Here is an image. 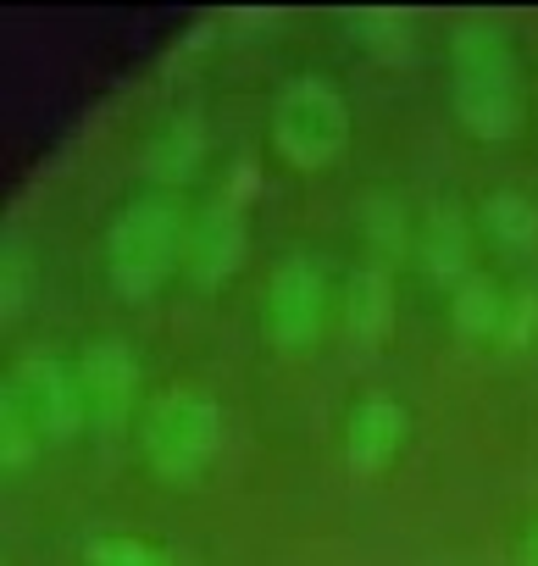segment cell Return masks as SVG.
Here are the masks:
<instances>
[{
  "label": "cell",
  "instance_id": "cell-1",
  "mask_svg": "<svg viewBox=\"0 0 538 566\" xmlns=\"http://www.w3.org/2000/svg\"><path fill=\"white\" fill-rule=\"evenodd\" d=\"M450 106L461 128L483 145H505L521 134L527 95H521V67L499 23L466 18L450 34Z\"/></svg>",
  "mask_w": 538,
  "mask_h": 566
},
{
  "label": "cell",
  "instance_id": "cell-2",
  "mask_svg": "<svg viewBox=\"0 0 538 566\" xmlns=\"http://www.w3.org/2000/svg\"><path fill=\"white\" fill-rule=\"evenodd\" d=\"M183 250H189L183 206L172 195H139L106 228V277L123 301H150L183 266Z\"/></svg>",
  "mask_w": 538,
  "mask_h": 566
},
{
  "label": "cell",
  "instance_id": "cell-3",
  "mask_svg": "<svg viewBox=\"0 0 538 566\" xmlns=\"http://www.w3.org/2000/svg\"><path fill=\"white\" fill-rule=\"evenodd\" d=\"M145 467L161 483H194L222 450V411L205 389H161L139 417Z\"/></svg>",
  "mask_w": 538,
  "mask_h": 566
},
{
  "label": "cell",
  "instance_id": "cell-4",
  "mask_svg": "<svg viewBox=\"0 0 538 566\" xmlns=\"http://www.w3.org/2000/svg\"><path fill=\"white\" fill-rule=\"evenodd\" d=\"M273 150L278 161H289L295 172H323L350 150V106L328 78H289L273 95Z\"/></svg>",
  "mask_w": 538,
  "mask_h": 566
},
{
  "label": "cell",
  "instance_id": "cell-5",
  "mask_svg": "<svg viewBox=\"0 0 538 566\" xmlns=\"http://www.w3.org/2000/svg\"><path fill=\"white\" fill-rule=\"evenodd\" d=\"M328 323V272L317 255L295 250L273 266L266 277V306H261V328L278 350H312L323 339Z\"/></svg>",
  "mask_w": 538,
  "mask_h": 566
},
{
  "label": "cell",
  "instance_id": "cell-6",
  "mask_svg": "<svg viewBox=\"0 0 538 566\" xmlns=\"http://www.w3.org/2000/svg\"><path fill=\"white\" fill-rule=\"evenodd\" d=\"M78 384L101 433H117L139 411V356L123 339H89L78 356Z\"/></svg>",
  "mask_w": 538,
  "mask_h": 566
},
{
  "label": "cell",
  "instance_id": "cell-7",
  "mask_svg": "<svg viewBox=\"0 0 538 566\" xmlns=\"http://www.w3.org/2000/svg\"><path fill=\"white\" fill-rule=\"evenodd\" d=\"M12 384L29 395L40 428H45V444H67L78 439V428L89 422V406H84V384H78V367L45 356V350H29L18 367H12Z\"/></svg>",
  "mask_w": 538,
  "mask_h": 566
},
{
  "label": "cell",
  "instance_id": "cell-8",
  "mask_svg": "<svg viewBox=\"0 0 538 566\" xmlns=\"http://www.w3.org/2000/svg\"><path fill=\"white\" fill-rule=\"evenodd\" d=\"M244 255H250V222H244V206H239L233 195L200 206V217L189 222V250H183L189 283H200V290H222V283L244 266Z\"/></svg>",
  "mask_w": 538,
  "mask_h": 566
},
{
  "label": "cell",
  "instance_id": "cell-9",
  "mask_svg": "<svg viewBox=\"0 0 538 566\" xmlns=\"http://www.w3.org/2000/svg\"><path fill=\"white\" fill-rule=\"evenodd\" d=\"M405 428H411V417H405L400 400H389V395L356 400L350 417H345V461H350V472H361V478L389 472L400 444H405Z\"/></svg>",
  "mask_w": 538,
  "mask_h": 566
},
{
  "label": "cell",
  "instance_id": "cell-10",
  "mask_svg": "<svg viewBox=\"0 0 538 566\" xmlns=\"http://www.w3.org/2000/svg\"><path fill=\"white\" fill-rule=\"evenodd\" d=\"M416 255L422 266L439 277V283H455L472 277V228H466V211L455 200H433L422 228H416Z\"/></svg>",
  "mask_w": 538,
  "mask_h": 566
},
{
  "label": "cell",
  "instance_id": "cell-11",
  "mask_svg": "<svg viewBox=\"0 0 538 566\" xmlns=\"http://www.w3.org/2000/svg\"><path fill=\"white\" fill-rule=\"evenodd\" d=\"M394 328V283L389 266H361L345 290V334L361 350H378Z\"/></svg>",
  "mask_w": 538,
  "mask_h": 566
},
{
  "label": "cell",
  "instance_id": "cell-12",
  "mask_svg": "<svg viewBox=\"0 0 538 566\" xmlns=\"http://www.w3.org/2000/svg\"><path fill=\"white\" fill-rule=\"evenodd\" d=\"M205 161V128L194 117H172L150 145H145V178L156 184H189Z\"/></svg>",
  "mask_w": 538,
  "mask_h": 566
},
{
  "label": "cell",
  "instance_id": "cell-13",
  "mask_svg": "<svg viewBox=\"0 0 538 566\" xmlns=\"http://www.w3.org/2000/svg\"><path fill=\"white\" fill-rule=\"evenodd\" d=\"M477 222H483L488 244L505 250V255H532L538 250V206L516 189H494L477 206Z\"/></svg>",
  "mask_w": 538,
  "mask_h": 566
},
{
  "label": "cell",
  "instance_id": "cell-14",
  "mask_svg": "<svg viewBox=\"0 0 538 566\" xmlns=\"http://www.w3.org/2000/svg\"><path fill=\"white\" fill-rule=\"evenodd\" d=\"M499 323H505V295L494 290L483 272L461 277L450 290V328L461 339H499Z\"/></svg>",
  "mask_w": 538,
  "mask_h": 566
},
{
  "label": "cell",
  "instance_id": "cell-15",
  "mask_svg": "<svg viewBox=\"0 0 538 566\" xmlns=\"http://www.w3.org/2000/svg\"><path fill=\"white\" fill-rule=\"evenodd\" d=\"M40 444H45V428H40L29 395L7 378V384H0V467H7V472L29 467L40 455Z\"/></svg>",
  "mask_w": 538,
  "mask_h": 566
},
{
  "label": "cell",
  "instance_id": "cell-16",
  "mask_svg": "<svg viewBox=\"0 0 538 566\" xmlns=\"http://www.w3.org/2000/svg\"><path fill=\"white\" fill-rule=\"evenodd\" d=\"M350 29H356V45L383 56V62L411 56V23L400 12H350Z\"/></svg>",
  "mask_w": 538,
  "mask_h": 566
},
{
  "label": "cell",
  "instance_id": "cell-17",
  "mask_svg": "<svg viewBox=\"0 0 538 566\" xmlns=\"http://www.w3.org/2000/svg\"><path fill=\"white\" fill-rule=\"evenodd\" d=\"M84 566H172L167 549L145 544V538H123V533H101L84 544Z\"/></svg>",
  "mask_w": 538,
  "mask_h": 566
},
{
  "label": "cell",
  "instance_id": "cell-18",
  "mask_svg": "<svg viewBox=\"0 0 538 566\" xmlns=\"http://www.w3.org/2000/svg\"><path fill=\"white\" fill-rule=\"evenodd\" d=\"M361 228H367V244H372L378 255H400V250H405V239H411L405 211H400L394 200H383V195L361 206Z\"/></svg>",
  "mask_w": 538,
  "mask_h": 566
},
{
  "label": "cell",
  "instance_id": "cell-19",
  "mask_svg": "<svg viewBox=\"0 0 538 566\" xmlns=\"http://www.w3.org/2000/svg\"><path fill=\"white\" fill-rule=\"evenodd\" d=\"M532 334H538V295H532V290H516V295L505 301V323H499V345H510V350H521V345H532Z\"/></svg>",
  "mask_w": 538,
  "mask_h": 566
},
{
  "label": "cell",
  "instance_id": "cell-20",
  "mask_svg": "<svg viewBox=\"0 0 538 566\" xmlns=\"http://www.w3.org/2000/svg\"><path fill=\"white\" fill-rule=\"evenodd\" d=\"M18 312H23V261L7 255V317H18Z\"/></svg>",
  "mask_w": 538,
  "mask_h": 566
},
{
  "label": "cell",
  "instance_id": "cell-21",
  "mask_svg": "<svg viewBox=\"0 0 538 566\" xmlns=\"http://www.w3.org/2000/svg\"><path fill=\"white\" fill-rule=\"evenodd\" d=\"M516 566H538V522L521 533V544H516Z\"/></svg>",
  "mask_w": 538,
  "mask_h": 566
}]
</instances>
